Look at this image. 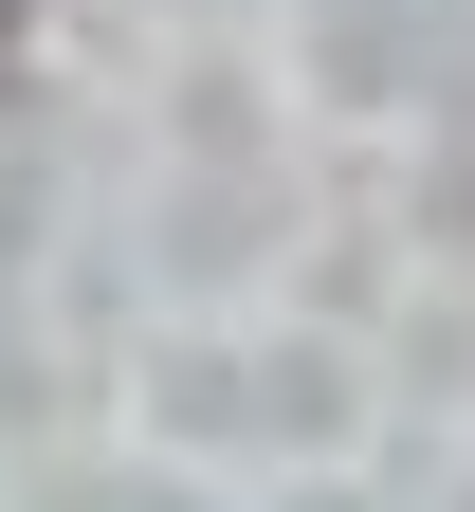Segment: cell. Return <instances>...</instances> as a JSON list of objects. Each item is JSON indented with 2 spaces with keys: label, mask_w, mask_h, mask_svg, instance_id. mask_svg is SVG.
I'll list each match as a JSON object with an SVG mask.
<instances>
[{
  "label": "cell",
  "mask_w": 475,
  "mask_h": 512,
  "mask_svg": "<svg viewBox=\"0 0 475 512\" xmlns=\"http://www.w3.org/2000/svg\"><path fill=\"white\" fill-rule=\"evenodd\" d=\"M0 92H19V0H0Z\"/></svg>",
  "instance_id": "obj_1"
}]
</instances>
